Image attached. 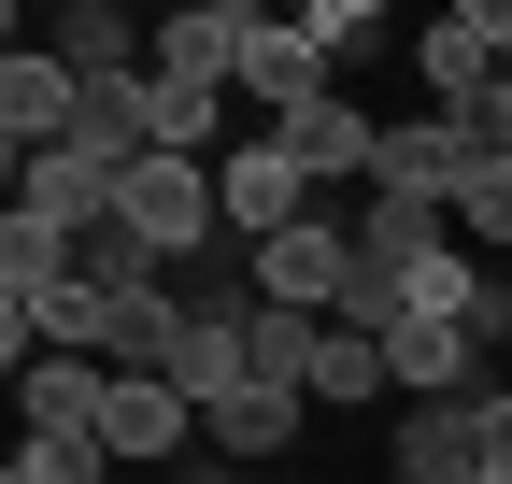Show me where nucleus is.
Listing matches in <instances>:
<instances>
[{"mask_svg":"<svg viewBox=\"0 0 512 484\" xmlns=\"http://www.w3.org/2000/svg\"><path fill=\"white\" fill-rule=\"evenodd\" d=\"M214 200H228V242L256 257V242H285V228L313 214V171L285 157V129H242V143L214 157Z\"/></svg>","mask_w":512,"mask_h":484,"instance_id":"nucleus-4","label":"nucleus"},{"mask_svg":"<svg viewBox=\"0 0 512 484\" xmlns=\"http://www.w3.org/2000/svg\"><path fill=\"white\" fill-rule=\"evenodd\" d=\"M228 484H299V470H228Z\"/></svg>","mask_w":512,"mask_h":484,"instance_id":"nucleus-24","label":"nucleus"},{"mask_svg":"<svg viewBox=\"0 0 512 484\" xmlns=\"http://www.w3.org/2000/svg\"><path fill=\"white\" fill-rule=\"evenodd\" d=\"M384 470L399 484H470V399H413L399 442H384Z\"/></svg>","mask_w":512,"mask_h":484,"instance_id":"nucleus-15","label":"nucleus"},{"mask_svg":"<svg viewBox=\"0 0 512 484\" xmlns=\"http://www.w3.org/2000/svg\"><path fill=\"white\" fill-rule=\"evenodd\" d=\"M157 484H228V470H157Z\"/></svg>","mask_w":512,"mask_h":484,"instance_id":"nucleus-23","label":"nucleus"},{"mask_svg":"<svg viewBox=\"0 0 512 484\" xmlns=\"http://www.w3.org/2000/svg\"><path fill=\"white\" fill-rule=\"evenodd\" d=\"M114 200H128V171H100V157H72V143H57V157H15V214H43V228H114Z\"/></svg>","mask_w":512,"mask_h":484,"instance_id":"nucleus-10","label":"nucleus"},{"mask_svg":"<svg viewBox=\"0 0 512 484\" xmlns=\"http://www.w3.org/2000/svg\"><path fill=\"white\" fill-rule=\"evenodd\" d=\"M299 29H313V57H328V72H342V57H370V43H384V15H370V0H313Z\"/></svg>","mask_w":512,"mask_h":484,"instance_id":"nucleus-19","label":"nucleus"},{"mask_svg":"<svg viewBox=\"0 0 512 484\" xmlns=\"http://www.w3.org/2000/svg\"><path fill=\"white\" fill-rule=\"evenodd\" d=\"M456 242H470V257H512V157H470V186H456Z\"/></svg>","mask_w":512,"mask_h":484,"instance_id":"nucleus-16","label":"nucleus"},{"mask_svg":"<svg viewBox=\"0 0 512 484\" xmlns=\"http://www.w3.org/2000/svg\"><path fill=\"white\" fill-rule=\"evenodd\" d=\"M427 257H456V214H427V200H356V271H384V285L413 299Z\"/></svg>","mask_w":512,"mask_h":484,"instance_id":"nucleus-12","label":"nucleus"},{"mask_svg":"<svg viewBox=\"0 0 512 484\" xmlns=\"http://www.w3.org/2000/svg\"><path fill=\"white\" fill-rule=\"evenodd\" d=\"M342 285H356V214L342 200H313L285 242H256V299L271 314H342Z\"/></svg>","mask_w":512,"mask_h":484,"instance_id":"nucleus-2","label":"nucleus"},{"mask_svg":"<svg viewBox=\"0 0 512 484\" xmlns=\"http://www.w3.org/2000/svg\"><path fill=\"white\" fill-rule=\"evenodd\" d=\"M413 72H427L441 114H470V100L512 72V0H441V15L413 29Z\"/></svg>","mask_w":512,"mask_h":484,"instance_id":"nucleus-3","label":"nucleus"},{"mask_svg":"<svg viewBox=\"0 0 512 484\" xmlns=\"http://www.w3.org/2000/svg\"><path fill=\"white\" fill-rule=\"evenodd\" d=\"M299 413H313L299 385H228L200 428H214V456H228V470H285V456H299Z\"/></svg>","mask_w":512,"mask_h":484,"instance_id":"nucleus-11","label":"nucleus"},{"mask_svg":"<svg viewBox=\"0 0 512 484\" xmlns=\"http://www.w3.org/2000/svg\"><path fill=\"white\" fill-rule=\"evenodd\" d=\"M185 442H200V399H185L171 371H143V385H114V413H100V456L114 470H185Z\"/></svg>","mask_w":512,"mask_h":484,"instance_id":"nucleus-6","label":"nucleus"},{"mask_svg":"<svg viewBox=\"0 0 512 484\" xmlns=\"http://www.w3.org/2000/svg\"><path fill=\"white\" fill-rule=\"evenodd\" d=\"M384 385H413V399H470V385H484V356H470V328L413 314L399 342H384Z\"/></svg>","mask_w":512,"mask_h":484,"instance_id":"nucleus-14","label":"nucleus"},{"mask_svg":"<svg viewBox=\"0 0 512 484\" xmlns=\"http://www.w3.org/2000/svg\"><path fill=\"white\" fill-rule=\"evenodd\" d=\"M72 114H86V86L57 72L43 43L0 57V143H15V157H57V143H72Z\"/></svg>","mask_w":512,"mask_h":484,"instance_id":"nucleus-7","label":"nucleus"},{"mask_svg":"<svg viewBox=\"0 0 512 484\" xmlns=\"http://www.w3.org/2000/svg\"><path fill=\"white\" fill-rule=\"evenodd\" d=\"M456 328H470V356H498V342H512V285H484V299H470Z\"/></svg>","mask_w":512,"mask_h":484,"instance_id":"nucleus-22","label":"nucleus"},{"mask_svg":"<svg viewBox=\"0 0 512 484\" xmlns=\"http://www.w3.org/2000/svg\"><path fill=\"white\" fill-rule=\"evenodd\" d=\"M313 399H356V413H370V399H384V342H370V328H328V342H313Z\"/></svg>","mask_w":512,"mask_h":484,"instance_id":"nucleus-17","label":"nucleus"},{"mask_svg":"<svg viewBox=\"0 0 512 484\" xmlns=\"http://www.w3.org/2000/svg\"><path fill=\"white\" fill-rule=\"evenodd\" d=\"M114 228L143 242L157 271H200L214 242H228V200H214V157H143V171H128V200H114Z\"/></svg>","mask_w":512,"mask_h":484,"instance_id":"nucleus-1","label":"nucleus"},{"mask_svg":"<svg viewBox=\"0 0 512 484\" xmlns=\"http://www.w3.org/2000/svg\"><path fill=\"white\" fill-rule=\"evenodd\" d=\"M285 157L313 171V200H328V186H370V157H384V114L328 86V100H313V114H285Z\"/></svg>","mask_w":512,"mask_h":484,"instance_id":"nucleus-8","label":"nucleus"},{"mask_svg":"<svg viewBox=\"0 0 512 484\" xmlns=\"http://www.w3.org/2000/svg\"><path fill=\"white\" fill-rule=\"evenodd\" d=\"M470 129L456 114H399V129H384V157H370V200H427V214H456V186H470Z\"/></svg>","mask_w":512,"mask_h":484,"instance_id":"nucleus-5","label":"nucleus"},{"mask_svg":"<svg viewBox=\"0 0 512 484\" xmlns=\"http://www.w3.org/2000/svg\"><path fill=\"white\" fill-rule=\"evenodd\" d=\"M242 43H256V15H242V0H185V15H157V72L242 86Z\"/></svg>","mask_w":512,"mask_h":484,"instance_id":"nucleus-13","label":"nucleus"},{"mask_svg":"<svg viewBox=\"0 0 512 484\" xmlns=\"http://www.w3.org/2000/svg\"><path fill=\"white\" fill-rule=\"evenodd\" d=\"M470 470H512V385H470Z\"/></svg>","mask_w":512,"mask_h":484,"instance_id":"nucleus-20","label":"nucleus"},{"mask_svg":"<svg viewBox=\"0 0 512 484\" xmlns=\"http://www.w3.org/2000/svg\"><path fill=\"white\" fill-rule=\"evenodd\" d=\"M456 129H470V143H484V157H512V72H498V86H484V100H470V114H456Z\"/></svg>","mask_w":512,"mask_h":484,"instance_id":"nucleus-21","label":"nucleus"},{"mask_svg":"<svg viewBox=\"0 0 512 484\" xmlns=\"http://www.w3.org/2000/svg\"><path fill=\"white\" fill-rule=\"evenodd\" d=\"M128 371H100V356H29L15 399H29V442H100V413H114Z\"/></svg>","mask_w":512,"mask_h":484,"instance_id":"nucleus-9","label":"nucleus"},{"mask_svg":"<svg viewBox=\"0 0 512 484\" xmlns=\"http://www.w3.org/2000/svg\"><path fill=\"white\" fill-rule=\"evenodd\" d=\"M0 484H114V456H100V442H15Z\"/></svg>","mask_w":512,"mask_h":484,"instance_id":"nucleus-18","label":"nucleus"},{"mask_svg":"<svg viewBox=\"0 0 512 484\" xmlns=\"http://www.w3.org/2000/svg\"><path fill=\"white\" fill-rule=\"evenodd\" d=\"M470 484H512V470H470Z\"/></svg>","mask_w":512,"mask_h":484,"instance_id":"nucleus-25","label":"nucleus"}]
</instances>
